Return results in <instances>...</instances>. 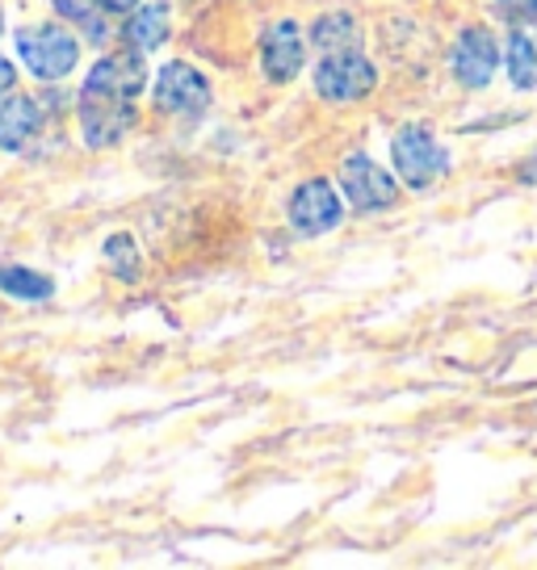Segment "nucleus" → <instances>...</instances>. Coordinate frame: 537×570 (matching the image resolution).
I'll return each mask as SVG.
<instances>
[{"instance_id": "nucleus-21", "label": "nucleus", "mask_w": 537, "mask_h": 570, "mask_svg": "<svg viewBox=\"0 0 537 570\" xmlns=\"http://www.w3.org/2000/svg\"><path fill=\"white\" fill-rule=\"evenodd\" d=\"M525 13H529V21L537 26V0H529V4H525Z\"/></svg>"}, {"instance_id": "nucleus-22", "label": "nucleus", "mask_w": 537, "mask_h": 570, "mask_svg": "<svg viewBox=\"0 0 537 570\" xmlns=\"http://www.w3.org/2000/svg\"><path fill=\"white\" fill-rule=\"evenodd\" d=\"M500 4H529V0H500Z\"/></svg>"}, {"instance_id": "nucleus-6", "label": "nucleus", "mask_w": 537, "mask_h": 570, "mask_svg": "<svg viewBox=\"0 0 537 570\" xmlns=\"http://www.w3.org/2000/svg\"><path fill=\"white\" fill-rule=\"evenodd\" d=\"M130 126H135V101L106 97V92H85L80 97V135L89 147L106 151V147L126 139Z\"/></svg>"}, {"instance_id": "nucleus-19", "label": "nucleus", "mask_w": 537, "mask_h": 570, "mask_svg": "<svg viewBox=\"0 0 537 570\" xmlns=\"http://www.w3.org/2000/svg\"><path fill=\"white\" fill-rule=\"evenodd\" d=\"M13 85H18V68H13L9 59H0V97L13 92Z\"/></svg>"}, {"instance_id": "nucleus-5", "label": "nucleus", "mask_w": 537, "mask_h": 570, "mask_svg": "<svg viewBox=\"0 0 537 570\" xmlns=\"http://www.w3.org/2000/svg\"><path fill=\"white\" fill-rule=\"evenodd\" d=\"M344 218L341 194L328 185V180H303L294 197H290V227L306 239H320V235L336 232Z\"/></svg>"}, {"instance_id": "nucleus-18", "label": "nucleus", "mask_w": 537, "mask_h": 570, "mask_svg": "<svg viewBox=\"0 0 537 570\" xmlns=\"http://www.w3.org/2000/svg\"><path fill=\"white\" fill-rule=\"evenodd\" d=\"M92 4H97L101 13H135L144 0H92Z\"/></svg>"}, {"instance_id": "nucleus-7", "label": "nucleus", "mask_w": 537, "mask_h": 570, "mask_svg": "<svg viewBox=\"0 0 537 570\" xmlns=\"http://www.w3.org/2000/svg\"><path fill=\"white\" fill-rule=\"evenodd\" d=\"M449 68L462 80L466 89H487L491 76L500 68V42L487 26H466L462 35L453 38V51H449Z\"/></svg>"}, {"instance_id": "nucleus-14", "label": "nucleus", "mask_w": 537, "mask_h": 570, "mask_svg": "<svg viewBox=\"0 0 537 570\" xmlns=\"http://www.w3.org/2000/svg\"><path fill=\"white\" fill-rule=\"evenodd\" d=\"M0 289L13 294V298H26V303H42L55 294V282L26 265H4L0 268Z\"/></svg>"}, {"instance_id": "nucleus-12", "label": "nucleus", "mask_w": 537, "mask_h": 570, "mask_svg": "<svg viewBox=\"0 0 537 570\" xmlns=\"http://www.w3.org/2000/svg\"><path fill=\"white\" fill-rule=\"evenodd\" d=\"M123 35H126V42H130L135 51H156V47H164V42H168V35H173L168 4H160V0H152V4H139V9L126 18Z\"/></svg>"}, {"instance_id": "nucleus-23", "label": "nucleus", "mask_w": 537, "mask_h": 570, "mask_svg": "<svg viewBox=\"0 0 537 570\" xmlns=\"http://www.w3.org/2000/svg\"><path fill=\"white\" fill-rule=\"evenodd\" d=\"M0 30H4V13H0Z\"/></svg>"}, {"instance_id": "nucleus-10", "label": "nucleus", "mask_w": 537, "mask_h": 570, "mask_svg": "<svg viewBox=\"0 0 537 570\" xmlns=\"http://www.w3.org/2000/svg\"><path fill=\"white\" fill-rule=\"evenodd\" d=\"M306 63V42L299 21H273L265 35H261V68L273 85H286L294 80Z\"/></svg>"}, {"instance_id": "nucleus-8", "label": "nucleus", "mask_w": 537, "mask_h": 570, "mask_svg": "<svg viewBox=\"0 0 537 570\" xmlns=\"http://www.w3.org/2000/svg\"><path fill=\"white\" fill-rule=\"evenodd\" d=\"M341 189L358 214L387 210L394 202V194H399V185H394L391 173H387L382 164L370 160L365 151H358V156H349V160L341 164Z\"/></svg>"}, {"instance_id": "nucleus-4", "label": "nucleus", "mask_w": 537, "mask_h": 570, "mask_svg": "<svg viewBox=\"0 0 537 570\" xmlns=\"http://www.w3.org/2000/svg\"><path fill=\"white\" fill-rule=\"evenodd\" d=\"M156 106L164 114H173V118H197L202 109L211 106V80L194 68V63H185V59H173V63H164L160 76H156Z\"/></svg>"}, {"instance_id": "nucleus-20", "label": "nucleus", "mask_w": 537, "mask_h": 570, "mask_svg": "<svg viewBox=\"0 0 537 570\" xmlns=\"http://www.w3.org/2000/svg\"><path fill=\"white\" fill-rule=\"evenodd\" d=\"M520 180H529V185H537V147H534V156L520 164Z\"/></svg>"}, {"instance_id": "nucleus-11", "label": "nucleus", "mask_w": 537, "mask_h": 570, "mask_svg": "<svg viewBox=\"0 0 537 570\" xmlns=\"http://www.w3.org/2000/svg\"><path fill=\"white\" fill-rule=\"evenodd\" d=\"M38 122H42V114L30 97H21V92L0 97V147L4 151H21L38 135Z\"/></svg>"}, {"instance_id": "nucleus-9", "label": "nucleus", "mask_w": 537, "mask_h": 570, "mask_svg": "<svg viewBox=\"0 0 537 570\" xmlns=\"http://www.w3.org/2000/svg\"><path fill=\"white\" fill-rule=\"evenodd\" d=\"M147 89V63L144 51H109L92 63L85 92H106V97H126L135 101Z\"/></svg>"}, {"instance_id": "nucleus-16", "label": "nucleus", "mask_w": 537, "mask_h": 570, "mask_svg": "<svg viewBox=\"0 0 537 570\" xmlns=\"http://www.w3.org/2000/svg\"><path fill=\"white\" fill-rule=\"evenodd\" d=\"M106 265L123 277V282H139V273H144V256L135 248V239L126 232L109 235L106 239Z\"/></svg>"}, {"instance_id": "nucleus-2", "label": "nucleus", "mask_w": 537, "mask_h": 570, "mask_svg": "<svg viewBox=\"0 0 537 570\" xmlns=\"http://www.w3.org/2000/svg\"><path fill=\"white\" fill-rule=\"evenodd\" d=\"M18 55L38 80H64L80 63V38L55 21H38L18 30Z\"/></svg>"}, {"instance_id": "nucleus-15", "label": "nucleus", "mask_w": 537, "mask_h": 570, "mask_svg": "<svg viewBox=\"0 0 537 570\" xmlns=\"http://www.w3.org/2000/svg\"><path fill=\"white\" fill-rule=\"evenodd\" d=\"M508 76L517 89H537V38L512 35L508 38Z\"/></svg>"}, {"instance_id": "nucleus-17", "label": "nucleus", "mask_w": 537, "mask_h": 570, "mask_svg": "<svg viewBox=\"0 0 537 570\" xmlns=\"http://www.w3.org/2000/svg\"><path fill=\"white\" fill-rule=\"evenodd\" d=\"M55 9L68 21H80V26H85V21H92V9H97V4H92V0H55Z\"/></svg>"}, {"instance_id": "nucleus-3", "label": "nucleus", "mask_w": 537, "mask_h": 570, "mask_svg": "<svg viewBox=\"0 0 537 570\" xmlns=\"http://www.w3.org/2000/svg\"><path fill=\"white\" fill-rule=\"evenodd\" d=\"M374 85H378V68L361 51L323 55L320 68H315V92H320L323 101H336V106L370 97Z\"/></svg>"}, {"instance_id": "nucleus-13", "label": "nucleus", "mask_w": 537, "mask_h": 570, "mask_svg": "<svg viewBox=\"0 0 537 570\" xmlns=\"http://www.w3.org/2000/svg\"><path fill=\"white\" fill-rule=\"evenodd\" d=\"M311 42H315L323 55L358 51V47H361V26L353 21V13H323V18L311 26Z\"/></svg>"}, {"instance_id": "nucleus-1", "label": "nucleus", "mask_w": 537, "mask_h": 570, "mask_svg": "<svg viewBox=\"0 0 537 570\" xmlns=\"http://www.w3.org/2000/svg\"><path fill=\"white\" fill-rule=\"evenodd\" d=\"M391 160H394L399 180H403L408 189H416V194L437 189V185L449 177V164H453L446 147L437 142V135L424 130V126H403V130L394 135Z\"/></svg>"}]
</instances>
